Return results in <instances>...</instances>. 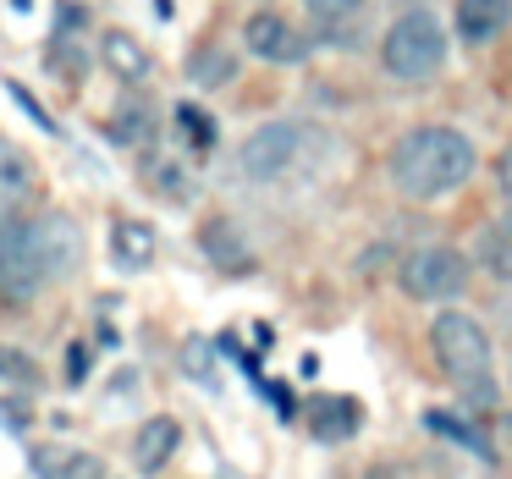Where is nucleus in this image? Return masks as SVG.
<instances>
[{
	"label": "nucleus",
	"instance_id": "obj_9",
	"mask_svg": "<svg viewBox=\"0 0 512 479\" xmlns=\"http://www.w3.org/2000/svg\"><path fill=\"white\" fill-rule=\"evenodd\" d=\"M452 23L468 45H490L512 28V0H457Z\"/></svg>",
	"mask_w": 512,
	"mask_h": 479
},
{
	"label": "nucleus",
	"instance_id": "obj_4",
	"mask_svg": "<svg viewBox=\"0 0 512 479\" xmlns=\"http://www.w3.org/2000/svg\"><path fill=\"white\" fill-rule=\"evenodd\" d=\"M303 155H309V127L303 122H265L243 138L237 171H243L248 182H281L303 166Z\"/></svg>",
	"mask_w": 512,
	"mask_h": 479
},
{
	"label": "nucleus",
	"instance_id": "obj_7",
	"mask_svg": "<svg viewBox=\"0 0 512 479\" xmlns=\"http://www.w3.org/2000/svg\"><path fill=\"white\" fill-rule=\"evenodd\" d=\"M199 248L215 270H226V276H248V270H254V243L237 232L232 215H210V221L199 226Z\"/></svg>",
	"mask_w": 512,
	"mask_h": 479
},
{
	"label": "nucleus",
	"instance_id": "obj_21",
	"mask_svg": "<svg viewBox=\"0 0 512 479\" xmlns=\"http://www.w3.org/2000/svg\"><path fill=\"white\" fill-rule=\"evenodd\" d=\"M149 182H155L160 193H171V199H188L193 193V182L182 177V166H171V160H155V166H149Z\"/></svg>",
	"mask_w": 512,
	"mask_h": 479
},
{
	"label": "nucleus",
	"instance_id": "obj_24",
	"mask_svg": "<svg viewBox=\"0 0 512 479\" xmlns=\"http://www.w3.org/2000/svg\"><path fill=\"white\" fill-rule=\"evenodd\" d=\"M89 369H94V347L89 342H72L67 347V380H72V386H83V380H89Z\"/></svg>",
	"mask_w": 512,
	"mask_h": 479
},
{
	"label": "nucleus",
	"instance_id": "obj_12",
	"mask_svg": "<svg viewBox=\"0 0 512 479\" xmlns=\"http://www.w3.org/2000/svg\"><path fill=\"white\" fill-rule=\"evenodd\" d=\"M177 446H182V424L177 419H149L144 430H138V441H133V463L144 468V474H160V468L177 457Z\"/></svg>",
	"mask_w": 512,
	"mask_h": 479
},
{
	"label": "nucleus",
	"instance_id": "obj_10",
	"mask_svg": "<svg viewBox=\"0 0 512 479\" xmlns=\"http://www.w3.org/2000/svg\"><path fill=\"white\" fill-rule=\"evenodd\" d=\"M34 474L39 479H105V463L78 446H34Z\"/></svg>",
	"mask_w": 512,
	"mask_h": 479
},
{
	"label": "nucleus",
	"instance_id": "obj_18",
	"mask_svg": "<svg viewBox=\"0 0 512 479\" xmlns=\"http://www.w3.org/2000/svg\"><path fill=\"white\" fill-rule=\"evenodd\" d=\"M111 138L116 144H149V138H155V122H149L144 105H127V111L111 116Z\"/></svg>",
	"mask_w": 512,
	"mask_h": 479
},
{
	"label": "nucleus",
	"instance_id": "obj_13",
	"mask_svg": "<svg viewBox=\"0 0 512 479\" xmlns=\"http://www.w3.org/2000/svg\"><path fill=\"white\" fill-rule=\"evenodd\" d=\"M100 61H105V67H111L122 83H144L149 67H155V61H149V50H144V39L122 34V28H111V34L100 39Z\"/></svg>",
	"mask_w": 512,
	"mask_h": 479
},
{
	"label": "nucleus",
	"instance_id": "obj_25",
	"mask_svg": "<svg viewBox=\"0 0 512 479\" xmlns=\"http://www.w3.org/2000/svg\"><path fill=\"white\" fill-rule=\"evenodd\" d=\"M182 364H188V375H199L204 386H215V375H210V358H204V342H188V353H182Z\"/></svg>",
	"mask_w": 512,
	"mask_h": 479
},
{
	"label": "nucleus",
	"instance_id": "obj_17",
	"mask_svg": "<svg viewBox=\"0 0 512 479\" xmlns=\"http://www.w3.org/2000/svg\"><path fill=\"white\" fill-rule=\"evenodd\" d=\"M232 78H237V56L226 45H199L188 56V83H199V89H226Z\"/></svg>",
	"mask_w": 512,
	"mask_h": 479
},
{
	"label": "nucleus",
	"instance_id": "obj_3",
	"mask_svg": "<svg viewBox=\"0 0 512 479\" xmlns=\"http://www.w3.org/2000/svg\"><path fill=\"white\" fill-rule=\"evenodd\" d=\"M430 347H435V364H441V375L452 380L457 391L490 380V336H485V325H479L474 314H463V309L435 314Z\"/></svg>",
	"mask_w": 512,
	"mask_h": 479
},
{
	"label": "nucleus",
	"instance_id": "obj_2",
	"mask_svg": "<svg viewBox=\"0 0 512 479\" xmlns=\"http://www.w3.org/2000/svg\"><path fill=\"white\" fill-rule=\"evenodd\" d=\"M441 61H446V28L435 12H402L380 39V67L408 89L430 83L441 72Z\"/></svg>",
	"mask_w": 512,
	"mask_h": 479
},
{
	"label": "nucleus",
	"instance_id": "obj_5",
	"mask_svg": "<svg viewBox=\"0 0 512 479\" xmlns=\"http://www.w3.org/2000/svg\"><path fill=\"white\" fill-rule=\"evenodd\" d=\"M402 292L419 303H446V298H463L468 287V259L457 248H413L397 270Z\"/></svg>",
	"mask_w": 512,
	"mask_h": 479
},
{
	"label": "nucleus",
	"instance_id": "obj_22",
	"mask_svg": "<svg viewBox=\"0 0 512 479\" xmlns=\"http://www.w3.org/2000/svg\"><path fill=\"white\" fill-rule=\"evenodd\" d=\"M6 94H12V100H17V111H23V116H28V122H34V127H39V133H56V116H50V111H45V105H39V100H34V94H28V89H23V83H6Z\"/></svg>",
	"mask_w": 512,
	"mask_h": 479
},
{
	"label": "nucleus",
	"instance_id": "obj_16",
	"mask_svg": "<svg viewBox=\"0 0 512 479\" xmlns=\"http://www.w3.org/2000/svg\"><path fill=\"white\" fill-rule=\"evenodd\" d=\"M111 254H116V265L144 270L149 259H155V226H144V221H116V226H111Z\"/></svg>",
	"mask_w": 512,
	"mask_h": 479
},
{
	"label": "nucleus",
	"instance_id": "obj_8",
	"mask_svg": "<svg viewBox=\"0 0 512 479\" xmlns=\"http://www.w3.org/2000/svg\"><path fill=\"white\" fill-rule=\"evenodd\" d=\"M303 12H309V34H314V45H331V50L358 45L364 0H303Z\"/></svg>",
	"mask_w": 512,
	"mask_h": 479
},
{
	"label": "nucleus",
	"instance_id": "obj_27",
	"mask_svg": "<svg viewBox=\"0 0 512 479\" xmlns=\"http://www.w3.org/2000/svg\"><path fill=\"white\" fill-rule=\"evenodd\" d=\"M265 397L276 402V413H292V397H287V386H265Z\"/></svg>",
	"mask_w": 512,
	"mask_h": 479
},
{
	"label": "nucleus",
	"instance_id": "obj_11",
	"mask_svg": "<svg viewBox=\"0 0 512 479\" xmlns=\"http://www.w3.org/2000/svg\"><path fill=\"white\" fill-rule=\"evenodd\" d=\"M28 199H34V160L12 138H0V215L23 210Z\"/></svg>",
	"mask_w": 512,
	"mask_h": 479
},
{
	"label": "nucleus",
	"instance_id": "obj_19",
	"mask_svg": "<svg viewBox=\"0 0 512 479\" xmlns=\"http://www.w3.org/2000/svg\"><path fill=\"white\" fill-rule=\"evenodd\" d=\"M0 375L12 380V386H39V364L12 342H0Z\"/></svg>",
	"mask_w": 512,
	"mask_h": 479
},
{
	"label": "nucleus",
	"instance_id": "obj_23",
	"mask_svg": "<svg viewBox=\"0 0 512 479\" xmlns=\"http://www.w3.org/2000/svg\"><path fill=\"white\" fill-rule=\"evenodd\" d=\"M479 248H485V265L490 270H507V276H512V237L507 232H485V243H479Z\"/></svg>",
	"mask_w": 512,
	"mask_h": 479
},
{
	"label": "nucleus",
	"instance_id": "obj_20",
	"mask_svg": "<svg viewBox=\"0 0 512 479\" xmlns=\"http://www.w3.org/2000/svg\"><path fill=\"white\" fill-rule=\"evenodd\" d=\"M177 127H182V133H188L199 149H210V144H215V122L199 111V105H188V100L177 105Z\"/></svg>",
	"mask_w": 512,
	"mask_h": 479
},
{
	"label": "nucleus",
	"instance_id": "obj_6",
	"mask_svg": "<svg viewBox=\"0 0 512 479\" xmlns=\"http://www.w3.org/2000/svg\"><path fill=\"white\" fill-rule=\"evenodd\" d=\"M243 45L254 61H270V67H292V61L309 56V39L287 23L281 12H254L243 23Z\"/></svg>",
	"mask_w": 512,
	"mask_h": 479
},
{
	"label": "nucleus",
	"instance_id": "obj_14",
	"mask_svg": "<svg viewBox=\"0 0 512 479\" xmlns=\"http://www.w3.org/2000/svg\"><path fill=\"white\" fill-rule=\"evenodd\" d=\"M358 402L353 397H320L309 408V430H314V441H347V435H358Z\"/></svg>",
	"mask_w": 512,
	"mask_h": 479
},
{
	"label": "nucleus",
	"instance_id": "obj_26",
	"mask_svg": "<svg viewBox=\"0 0 512 479\" xmlns=\"http://www.w3.org/2000/svg\"><path fill=\"white\" fill-rule=\"evenodd\" d=\"M496 182H501V193L512 199V144L501 149V160H496Z\"/></svg>",
	"mask_w": 512,
	"mask_h": 479
},
{
	"label": "nucleus",
	"instance_id": "obj_15",
	"mask_svg": "<svg viewBox=\"0 0 512 479\" xmlns=\"http://www.w3.org/2000/svg\"><path fill=\"white\" fill-rule=\"evenodd\" d=\"M424 424H430V430L441 435V441H452V446H463L468 457H479V463H496V446H490V441H485V435H479L468 419H457V413L430 408V413H424Z\"/></svg>",
	"mask_w": 512,
	"mask_h": 479
},
{
	"label": "nucleus",
	"instance_id": "obj_1",
	"mask_svg": "<svg viewBox=\"0 0 512 479\" xmlns=\"http://www.w3.org/2000/svg\"><path fill=\"white\" fill-rule=\"evenodd\" d=\"M474 144H468V133H457V127H413V133H402L397 144H391L386 155V177L397 193H408V199H441V193L463 188L468 177H474Z\"/></svg>",
	"mask_w": 512,
	"mask_h": 479
}]
</instances>
